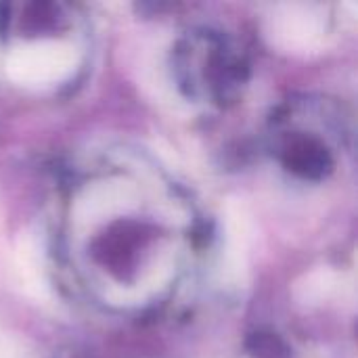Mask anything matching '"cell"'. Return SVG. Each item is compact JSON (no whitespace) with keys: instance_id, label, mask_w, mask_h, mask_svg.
<instances>
[{"instance_id":"obj_3","label":"cell","mask_w":358,"mask_h":358,"mask_svg":"<svg viewBox=\"0 0 358 358\" xmlns=\"http://www.w3.org/2000/svg\"><path fill=\"white\" fill-rule=\"evenodd\" d=\"M0 358H25V355L17 342L0 336Z\"/></svg>"},{"instance_id":"obj_1","label":"cell","mask_w":358,"mask_h":358,"mask_svg":"<svg viewBox=\"0 0 358 358\" xmlns=\"http://www.w3.org/2000/svg\"><path fill=\"white\" fill-rule=\"evenodd\" d=\"M80 65V50L71 42L40 40L8 52L6 76L10 82L44 90L67 82Z\"/></svg>"},{"instance_id":"obj_2","label":"cell","mask_w":358,"mask_h":358,"mask_svg":"<svg viewBox=\"0 0 358 358\" xmlns=\"http://www.w3.org/2000/svg\"><path fill=\"white\" fill-rule=\"evenodd\" d=\"M266 31L281 50L313 52L325 44L327 19L315 4H281L268 17Z\"/></svg>"}]
</instances>
